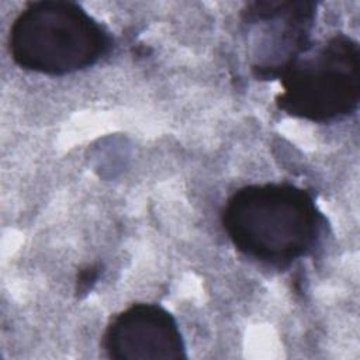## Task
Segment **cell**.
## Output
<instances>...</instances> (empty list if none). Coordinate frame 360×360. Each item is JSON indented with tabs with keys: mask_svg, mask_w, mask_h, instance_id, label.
<instances>
[{
	"mask_svg": "<svg viewBox=\"0 0 360 360\" xmlns=\"http://www.w3.org/2000/svg\"><path fill=\"white\" fill-rule=\"evenodd\" d=\"M221 222L242 255L283 269L315 248L323 217L307 190L290 183H264L236 190L225 202Z\"/></svg>",
	"mask_w": 360,
	"mask_h": 360,
	"instance_id": "cell-1",
	"label": "cell"
},
{
	"mask_svg": "<svg viewBox=\"0 0 360 360\" xmlns=\"http://www.w3.org/2000/svg\"><path fill=\"white\" fill-rule=\"evenodd\" d=\"M114 45L108 30L73 1L27 3L8 32V52L21 69L51 76L83 70Z\"/></svg>",
	"mask_w": 360,
	"mask_h": 360,
	"instance_id": "cell-2",
	"label": "cell"
},
{
	"mask_svg": "<svg viewBox=\"0 0 360 360\" xmlns=\"http://www.w3.org/2000/svg\"><path fill=\"white\" fill-rule=\"evenodd\" d=\"M283 91L277 107L288 115L330 122L350 115L360 100L359 44L335 34L309 45L280 76Z\"/></svg>",
	"mask_w": 360,
	"mask_h": 360,
	"instance_id": "cell-3",
	"label": "cell"
},
{
	"mask_svg": "<svg viewBox=\"0 0 360 360\" xmlns=\"http://www.w3.org/2000/svg\"><path fill=\"white\" fill-rule=\"evenodd\" d=\"M103 349L115 360L186 359V346L176 319L158 304L136 302L111 318Z\"/></svg>",
	"mask_w": 360,
	"mask_h": 360,
	"instance_id": "cell-4",
	"label": "cell"
},
{
	"mask_svg": "<svg viewBox=\"0 0 360 360\" xmlns=\"http://www.w3.org/2000/svg\"><path fill=\"white\" fill-rule=\"evenodd\" d=\"M316 4L311 1H255L242 11L250 24H267L259 52L262 59L253 65L259 79L280 77L288 65L308 46L309 30Z\"/></svg>",
	"mask_w": 360,
	"mask_h": 360,
	"instance_id": "cell-5",
	"label": "cell"
},
{
	"mask_svg": "<svg viewBox=\"0 0 360 360\" xmlns=\"http://www.w3.org/2000/svg\"><path fill=\"white\" fill-rule=\"evenodd\" d=\"M98 274H100V267L97 264H91L83 269L77 278V291L87 292L98 278Z\"/></svg>",
	"mask_w": 360,
	"mask_h": 360,
	"instance_id": "cell-6",
	"label": "cell"
}]
</instances>
